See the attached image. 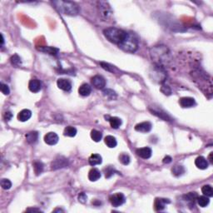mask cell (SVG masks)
Returning <instances> with one entry per match:
<instances>
[{"instance_id":"cell-45","label":"cell","mask_w":213,"mask_h":213,"mask_svg":"<svg viewBox=\"0 0 213 213\" xmlns=\"http://www.w3.org/2000/svg\"><path fill=\"white\" fill-rule=\"evenodd\" d=\"M3 43H4V38H3V34H1V44L3 45Z\"/></svg>"},{"instance_id":"cell-40","label":"cell","mask_w":213,"mask_h":213,"mask_svg":"<svg viewBox=\"0 0 213 213\" xmlns=\"http://www.w3.org/2000/svg\"><path fill=\"white\" fill-rule=\"evenodd\" d=\"M12 117H13V114H12L10 112H5V114H4V118H5L6 121H9L10 119L12 118Z\"/></svg>"},{"instance_id":"cell-24","label":"cell","mask_w":213,"mask_h":213,"mask_svg":"<svg viewBox=\"0 0 213 213\" xmlns=\"http://www.w3.org/2000/svg\"><path fill=\"white\" fill-rule=\"evenodd\" d=\"M76 134H77V129H76L75 127L71 126L67 127L64 129V132H63V135H64V136H66V137H70V138L75 137Z\"/></svg>"},{"instance_id":"cell-16","label":"cell","mask_w":213,"mask_h":213,"mask_svg":"<svg viewBox=\"0 0 213 213\" xmlns=\"http://www.w3.org/2000/svg\"><path fill=\"white\" fill-rule=\"evenodd\" d=\"M195 164H196L197 168L201 169V170H205L208 167V162L203 157H198L195 160Z\"/></svg>"},{"instance_id":"cell-26","label":"cell","mask_w":213,"mask_h":213,"mask_svg":"<svg viewBox=\"0 0 213 213\" xmlns=\"http://www.w3.org/2000/svg\"><path fill=\"white\" fill-rule=\"evenodd\" d=\"M171 171H172V174H173L174 176L180 177V176H182V174L185 172V168L182 166L177 165L173 167V168L171 169Z\"/></svg>"},{"instance_id":"cell-25","label":"cell","mask_w":213,"mask_h":213,"mask_svg":"<svg viewBox=\"0 0 213 213\" xmlns=\"http://www.w3.org/2000/svg\"><path fill=\"white\" fill-rule=\"evenodd\" d=\"M109 123L111 127L114 129H118V127L122 125V120H121L119 118H117V117L110 118Z\"/></svg>"},{"instance_id":"cell-11","label":"cell","mask_w":213,"mask_h":213,"mask_svg":"<svg viewBox=\"0 0 213 213\" xmlns=\"http://www.w3.org/2000/svg\"><path fill=\"white\" fill-rule=\"evenodd\" d=\"M179 104L183 108H189V107H193L196 104V102H195L194 98L185 97V98H182L180 99Z\"/></svg>"},{"instance_id":"cell-31","label":"cell","mask_w":213,"mask_h":213,"mask_svg":"<svg viewBox=\"0 0 213 213\" xmlns=\"http://www.w3.org/2000/svg\"><path fill=\"white\" fill-rule=\"evenodd\" d=\"M119 162L123 165H128L130 163V157L126 153H122L119 156Z\"/></svg>"},{"instance_id":"cell-32","label":"cell","mask_w":213,"mask_h":213,"mask_svg":"<svg viewBox=\"0 0 213 213\" xmlns=\"http://www.w3.org/2000/svg\"><path fill=\"white\" fill-rule=\"evenodd\" d=\"M1 187L4 190H9L12 187V182L9 179L3 178V179L1 180Z\"/></svg>"},{"instance_id":"cell-30","label":"cell","mask_w":213,"mask_h":213,"mask_svg":"<svg viewBox=\"0 0 213 213\" xmlns=\"http://www.w3.org/2000/svg\"><path fill=\"white\" fill-rule=\"evenodd\" d=\"M183 197H184V199H185L186 201H187V202H194V201H196V200L197 199L198 196H197V194H196V192H189V193L185 195Z\"/></svg>"},{"instance_id":"cell-8","label":"cell","mask_w":213,"mask_h":213,"mask_svg":"<svg viewBox=\"0 0 213 213\" xmlns=\"http://www.w3.org/2000/svg\"><path fill=\"white\" fill-rule=\"evenodd\" d=\"M44 142L48 145H55L58 142V136L55 132H48L44 136Z\"/></svg>"},{"instance_id":"cell-42","label":"cell","mask_w":213,"mask_h":213,"mask_svg":"<svg viewBox=\"0 0 213 213\" xmlns=\"http://www.w3.org/2000/svg\"><path fill=\"white\" fill-rule=\"evenodd\" d=\"M163 163H166V164H168V163H171V157H169V156L165 157H164V159H163Z\"/></svg>"},{"instance_id":"cell-22","label":"cell","mask_w":213,"mask_h":213,"mask_svg":"<svg viewBox=\"0 0 213 213\" xmlns=\"http://www.w3.org/2000/svg\"><path fill=\"white\" fill-rule=\"evenodd\" d=\"M104 142H105V144L107 146L110 147V148H114L118 144V142L116 140V138L114 137H112V136H107L105 139H104Z\"/></svg>"},{"instance_id":"cell-19","label":"cell","mask_w":213,"mask_h":213,"mask_svg":"<svg viewBox=\"0 0 213 213\" xmlns=\"http://www.w3.org/2000/svg\"><path fill=\"white\" fill-rule=\"evenodd\" d=\"M92 92V88L90 87L89 85L87 84V83H84L80 86L78 89L79 94L82 97H87V96L90 95V93Z\"/></svg>"},{"instance_id":"cell-36","label":"cell","mask_w":213,"mask_h":213,"mask_svg":"<svg viewBox=\"0 0 213 213\" xmlns=\"http://www.w3.org/2000/svg\"><path fill=\"white\" fill-rule=\"evenodd\" d=\"M1 92L4 94V95H9L10 93V90L8 85L4 84V83H1Z\"/></svg>"},{"instance_id":"cell-21","label":"cell","mask_w":213,"mask_h":213,"mask_svg":"<svg viewBox=\"0 0 213 213\" xmlns=\"http://www.w3.org/2000/svg\"><path fill=\"white\" fill-rule=\"evenodd\" d=\"M38 138V133L37 132H30L26 134V140L30 144H34L36 143Z\"/></svg>"},{"instance_id":"cell-44","label":"cell","mask_w":213,"mask_h":213,"mask_svg":"<svg viewBox=\"0 0 213 213\" xmlns=\"http://www.w3.org/2000/svg\"><path fill=\"white\" fill-rule=\"evenodd\" d=\"M28 211H41L39 209H28Z\"/></svg>"},{"instance_id":"cell-34","label":"cell","mask_w":213,"mask_h":213,"mask_svg":"<svg viewBox=\"0 0 213 213\" xmlns=\"http://www.w3.org/2000/svg\"><path fill=\"white\" fill-rule=\"evenodd\" d=\"M40 50L50 53V54H53V55H56L57 53L58 52V49H57L55 48H51V47H44V48H40Z\"/></svg>"},{"instance_id":"cell-14","label":"cell","mask_w":213,"mask_h":213,"mask_svg":"<svg viewBox=\"0 0 213 213\" xmlns=\"http://www.w3.org/2000/svg\"><path fill=\"white\" fill-rule=\"evenodd\" d=\"M67 165V161L66 158H63V157H59L58 159H56L54 162H53L52 163V169H58L62 168V167H64Z\"/></svg>"},{"instance_id":"cell-38","label":"cell","mask_w":213,"mask_h":213,"mask_svg":"<svg viewBox=\"0 0 213 213\" xmlns=\"http://www.w3.org/2000/svg\"><path fill=\"white\" fill-rule=\"evenodd\" d=\"M87 196H86V194L84 193V192H82V193H80L78 195V201L81 203H85V202H87Z\"/></svg>"},{"instance_id":"cell-41","label":"cell","mask_w":213,"mask_h":213,"mask_svg":"<svg viewBox=\"0 0 213 213\" xmlns=\"http://www.w3.org/2000/svg\"><path fill=\"white\" fill-rule=\"evenodd\" d=\"M112 174H113V170H112L111 167L110 168H108L107 170V171H106V177H110L111 176H112Z\"/></svg>"},{"instance_id":"cell-7","label":"cell","mask_w":213,"mask_h":213,"mask_svg":"<svg viewBox=\"0 0 213 213\" xmlns=\"http://www.w3.org/2000/svg\"><path fill=\"white\" fill-rule=\"evenodd\" d=\"M92 83L97 89H103L106 86V80L102 76L96 75L92 78Z\"/></svg>"},{"instance_id":"cell-20","label":"cell","mask_w":213,"mask_h":213,"mask_svg":"<svg viewBox=\"0 0 213 213\" xmlns=\"http://www.w3.org/2000/svg\"><path fill=\"white\" fill-rule=\"evenodd\" d=\"M89 163L91 166H97L100 165L102 162V157L99 154H93L91 155V157H89Z\"/></svg>"},{"instance_id":"cell-18","label":"cell","mask_w":213,"mask_h":213,"mask_svg":"<svg viewBox=\"0 0 213 213\" xmlns=\"http://www.w3.org/2000/svg\"><path fill=\"white\" fill-rule=\"evenodd\" d=\"M101 177V172L97 168L91 169L88 173V179L91 182H96Z\"/></svg>"},{"instance_id":"cell-35","label":"cell","mask_w":213,"mask_h":213,"mask_svg":"<svg viewBox=\"0 0 213 213\" xmlns=\"http://www.w3.org/2000/svg\"><path fill=\"white\" fill-rule=\"evenodd\" d=\"M101 65L102 67H103L104 69H106V70L107 71H110V72H112V73H115V72H117V68H115V67H113V66H111V65H109L108 63H105V62H101Z\"/></svg>"},{"instance_id":"cell-13","label":"cell","mask_w":213,"mask_h":213,"mask_svg":"<svg viewBox=\"0 0 213 213\" xmlns=\"http://www.w3.org/2000/svg\"><path fill=\"white\" fill-rule=\"evenodd\" d=\"M137 154H138V157H140L141 158H143V159H148L151 157V149L149 148V147H142V148H139L137 150Z\"/></svg>"},{"instance_id":"cell-33","label":"cell","mask_w":213,"mask_h":213,"mask_svg":"<svg viewBox=\"0 0 213 213\" xmlns=\"http://www.w3.org/2000/svg\"><path fill=\"white\" fill-rule=\"evenodd\" d=\"M103 94L105 96H106L107 98H110V99H115L116 98H117V95H116V93L114 91H112V90H110V89H107V90H104L103 91Z\"/></svg>"},{"instance_id":"cell-6","label":"cell","mask_w":213,"mask_h":213,"mask_svg":"<svg viewBox=\"0 0 213 213\" xmlns=\"http://www.w3.org/2000/svg\"><path fill=\"white\" fill-rule=\"evenodd\" d=\"M110 202L113 207H120L125 202V196L123 193H116L110 196Z\"/></svg>"},{"instance_id":"cell-12","label":"cell","mask_w":213,"mask_h":213,"mask_svg":"<svg viewBox=\"0 0 213 213\" xmlns=\"http://www.w3.org/2000/svg\"><path fill=\"white\" fill-rule=\"evenodd\" d=\"M42 87L41 82L38 79H32L28 83V88L32 93H38Z\"/></svg>"},{"instance_id":"cell-15","label":"cell","mask_w":213,"mask_h":213,"mask_svg":"<svg viewBox=\"0 0 213 213\" xmlns=\"http://www.w3.org/2000/svg\"><path fill=\"white\" fill-rule=\"evenodd\" d=\"M167 203H170L168 199H163V198H157L154 202V208L156 211H162L165 208Z\"/></svg>"},{"instance_id":"cell-1","label":"cell","mask_w":213,"mask_h":213,"mask_svg":"<svg viewBox=\"0 0 213 213\" xmlns=\"http://www.w3.org/2000/svg\"><path fill=\"white\" fill-rule=\"evenodd\" d=\"M151 59L154 61L155 64L163 67L171 62V53L166 46H155L150 51Z\"/></svg>"},{"instance_id":"cell-17","label":"cell","mask_w":213,"mask_h":213,"mask_svg":"<svg viewBox=\"0 0 213 213\" xmlns=\"http://www.w3.org/2000/svg\"><path fill=\"white\" fill-rule=\"evenodd\" d=\"M32 117V112L28 109H23L18 114V119L20 122H26Z\"/></svg>"},{"instance_id":"cell-37","label":"cell","mask_w":213,"mask_h":213,"mask_svg":"<svg viewBox=\"0 0 213 213\" xmlns=\"http://www.w3.org/2000/svg\"><path fill=\"white\" fill-rule=\"evenodd\" d=\"M11 62L13 64L18 65L21 63V58H20L18 56L17 54H15L14 56H13L11 58Z\"/></svg>"},{"instance_id":"cell-29","label":"cell","mask_w":213,"mask_h":213,"mask_svg":"<svg viewBox=\"0 0 213 213\" xmlns=\"http://www.w3.org/2000/svg\"><path fill=\"white\" fill-rule=\"evenodd\" d=\"M34 169L36 175H39L42 173V170H43V164L40 162H36L34 164Z\"/></svg>"},{"instance_id":"cell-4","label":"cell","mask_w":213,"mask_h":213,"mask_svg":"<svg viewBox=\"0 0 213 213\" xmlns=\"http://www.w3.org/2000/svg\"><path fill=\"white\" fill-rule=\"evenodd\" d=\"M103 34L108 41L112 43L119 45L125 38L127 32L117 28H108L104 30Z\"/></svg>"},{"instance_id":"cell-43","label":"cell","mask_w":213,"mask_h":213,"mask_svg":"<svg viewBox=\"0 0 213 213\" xmlns=\"http://www.w3.org/2000/svg\"><path fill=\"white\" fill-rule=\"evenodd\" d=\"M212 155H213V152H211L210 155H209V161H210V163H213Z\"/></svg>"},{"instance_id":"cell-3","label":"cell","mask_w":213,"mask_h":213,"mask_svg":"<svg viewBox=\"0 0 213 213\" xmlns=\"http://www.w3.org/2000/svg\"><path fill=\"white\" fill-rule=\"evenodd\" d=\"M53 4L59 12H61L66 15L75 16L78 14V6L73 2H66V1H54Z\"/></svg>"},{"instance_id":"cell-27","label":"cell","mask_w":213,"mask_h":213,"mask_svg":"<svg viewBox=\"0 0 213 213\" xmlns=\"http://www.w3.org/2000/svg\"><path fill=\"white\" fill-rule=\"evenodd\" d=\"M102 138V133L101 132L98 131V130H93V131L91 132V138H92L94 142H96V143L100 142Z\"/></svg>"},{"instance_id":"cell-10","label":"cell","mask_w":213,"mask_h":213,"mask_svg":"<svg viewBox=\"0 0 213 213\" xmlns=\"http://www.w3.org/2000/svg\"><path fill=\"white\" fill-rule=\"evenodd\" d=\"M57 85H58V88L63 90V91H67V92L70 91L71 88H72V83L68 79L59 78L57 81Z\"/></svg>"},{"instance_id":"cell-28","label":"cell","mask_w":213,"mask_h":213,"mask_svg":"<svg viewBox=\"0 0 213 213\" xmlns=\"http://www.w3.org/2000/svg\"><path fill=\"white\" fill-rule=\"evenodd\" d=\"M202 193L204 196H207L208 197H212L213 196V189L210 185H205L202 188Z\"/></svg>"},{"instance_id":"cell-5","label":"cell","mask_w":213,"mask_h":213,"mask_svg":"<svg viewBox=\"0 0 213 213\" xmlns=\"http://www.w3.org/2000/svg\"><path fill=\"white\" fill-rule=\"evenodd\" d=\"M150 74L152 75V79H154L155 81L158 82H163L165 81L166 77H167L163 67L157 66V65H155L153 67L152 72Z\"/></svg>"},{"instance_id":"cell-23","label":"cell","mask_w":213,"mask_h":213,"mask_svg":"<svg viewBox=\"0 0 213 213\" xmlns=\"http://www.w3.org/2000/svg\"><path fill=\"white\" fill-rule=\"evenodd\" d=\"M197 203L199 205L200 207H206L207 206L209 205L210 203V200H209V197L207 196H198L197 197Z\"/></svg>"},{"instance_id":"cell-2","label":"cell","mask_w":213,"mask_h":213,"mask_svg":"<svg viewBox=\"0 0 213 213\" xmlns=\"http://www.w3.org/2000/svg\"><path fill=\"white\" fill-rule=\"evenodd\" d=\"M122 50L127 53H134L138 50V38L136 34L132 33H127L125 38L118 45Z\"/></svg>"},{"instance_id":"cell-39","label":"cell","mask_w":213,"mask_h":213,"mask_svg":"<svg viewBox=\"0 0 213 213\" xmlns=\"http://www.w3.org/2000/svg\"><path fill=\"white\" fill-rule=\"evenodd\" d=\"M161 91H162L165 95H170L171 93V89H170V87H169L168 86H163V87H161Z\"/></svg>"},{"instance_id":"cell-9","label":"cell","mask_w":213,"mask_h":213,"mask_svg":"<svg viewBox=\"0 0 213 213\" xmlns=\"http://www.w3.org/2000/svg\"><path fill=\"white\" fill-rule=\"evenodd\" d=\"M152 125L150 122H143L138 123L135 127V130L139 132H148L151 130Z\"/></svg>"}]
</instances>
